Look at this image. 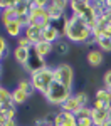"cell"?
Returning <instances> with one entry per match:
<instances>
[{
	"label": "cell",
	"instance_id": "1",
	"mask_svg": "<svg viewBox=\"0 0 111 126\" xmlns=\"http://www.w3.org/2000/svg\"><path fill=\"white\" fill-rule=\"evenodd\" d=\"M62 37L66 40H69L72 44H88L93 39V29L89 24H86L82 19L76 17L71 14L66 19L64 29H62Z\"/></svg>",
	"mask_w": 111,
	"mask_h": 126
},
{
	"label": "cell",
	"instance_id": "2",
	"mask_svg": "<svg viewBox=\"0 0 111 126\" xmlns=\"http://www.w3.org/2000/svg\"><path fill=\"white\" fill-rule=\"evenodd\" d=\"M69 9H71V14L82 19L86 24H89L91 29L96 25V22L99 19L98 12L94 9V3L93 2H88V0H72L69 2Z\"/></svg>",
	"mask_w": 111,
	"mask_h": 126
},
{
	"label": "cell",
	"instance_id": "3",
	"mask_svg": "<svg viewBox=\"0 0 111 126\" xmlns=\"http://www.w3.org/2000/svg\"><path fill=\"white\" fill-rule=\"evenodd\" d=\"M30 82H32V86L34 89L40 93L42 96L47 93V89L50 87V84L54 82V67H44L37 71V72H34V74H30Z\"/></svg>",
	"mask_w": 111,
	"mask_h": 126
},
{
	"label": "cell",
	"instance_id": "4",
	"mask_svg": "<svg viewBox=\"0 0 111 126\" xmlns=\"http://www.w3.org/2000/svg\"><path fill=\"white\" fill-rule=\"evenodd\" d=\"M71 94H72V89L66 87L64 84H61L57 81H54V82L50 84V87L47 89V93L44 94V97H46V101H47L49 104L61 108L66 99H69Z\"/></svg>",
	"mask_w": 111,
	"mask_h": 126
},
{
	"label": "cell",
	"instance_id": "5",
	"mask_svg": "<svg viewBox=\"0 0 111 126\" xmlns=\"http://www.w3.org/2000/svg\"><path fill=\"white\" fill-rule=\"evenodd\" d=\"M88 106H91L89 104V94H88L86 91H78V93H72V94L69 96V99H66V101L62 103L61 109L76 114L79 109L88 108Z\"/></svg>",
	"mask_w": 111,
	"mask_h": 126
},
{
	"label": "cell",
	"instance_id": "6",
	"mask_svg": "<svg viewBox=\"0 0 111 126\" xmlns=\"http://www.w3.org/2000/svg\"><path fill=\"white\" fill-rule=\"evenodd\" d=\"M52 24L47 9L44 7H30L29 17H27V25H34V27H39V29H46Z\"/></svg>",
	"mask_w": 111,
	"mask_h": 126
},
{
	"label": "cell",
	"instance_id": "7",
	"mask_svg": "<svg viewBox=\"0 0 111 126\" xmlns=\"http://www.w3.org/2000/svg\"><path fill=\"white\" fill-rule=\"evenodd\" d=\"M54 81H57L66 87L72 89L74 86V69L71 67L67 62H61L54 67Z\"/></svg>",
	"mask_w": 111,
	"mask_h": 126
},
{
	"label": "cell",
	"instance_id": "8",
	"mask_svg": "<svg viewBox=\"0 0 111 126\" xmlns=\"http://www.w3.org/2000/svg\"><path fill=\"white\" fill-rule=\"evenodd\" d=\"M69 7V2H64V0H52L47 3V12H49L52 22H61L64 20L66 15V9Z\"/></svg>",
	"mask_w": 111,
	"mask_h": 126
},
{
	"label": "cell",
	"instance_id": "9",
	"mask_svg": "<svg viewBox=\"0 0 111 126\" xmlns=\"http://www.w3.org/2000/svg\"><path fill=\"white\" fill-rule=\"evenodd\" d=\"M91 108L103 109V111H110V109H111V93L104 86L99 87V89H96V93H94V99H93Z\"/></svg>",
	"mask_w": 111,
	"mask_h": 126
},
{
	"label": "cell",
	"instance_id": "10",
	"mask_svg": "<svg viewBox=\"0 0 111 126\" xmlns=\"http://www.w3.org/2000/svg\"><path fill=\"white\" fill-rule=\"evenodd\" d=\"M44 67H47L46 59L40 57L39 54L32 49V50H30L29 59H27V62H25V66H24V69H25L29 74H34V72H37V71H40V69H44Z\"/></svg>",
	"mask_w": 111,
	"mask_h": 126
},
{
	"label": "cell",
	"instance_id": "11",
	"mask_svg": "<svg viewBox=\"0 0 111 126\" xmlns=\"http://www.w3.org/2000/svg\"><path fill=\"white\" fill-rule=\"evenodd\" d=\"M61 37H62V29H61L57 24H54V22L50 24L49 27L42 29V40H46V42L56 44Z\"/></svg>",
	"mask_w": 111,
	"mask_h": 126
},
{
	"label": "cell",
	"instance_id": "12",
	"mask_svg": "<svg viewBox=\"0 0 111 126\" xmlns=\"http://www.w3.org/2000/svg\"><path fill=\"white\" fill-rule=\"evenodd\" d=\"M54 126H78L76 125V116L72 113H67V111H62L59 109L56 114H54Z\"/></svg>",
	"mask_w": 111,
	"mask_h": 126
},
{
	"label": "cell",
	"instance_id": "13",
	"mask_svg": "<svg viewBox=\"0 0 111 126\" xmlns=\"http://www.w3.org/2000/svg\"><path fill=\"white\" fill-rule=\"evenodd\" d=\"M86 62L91 67H99L104 64V52L99 50L98 47H91L86 54Z\"/></svg>",
	"mask_w": 111,
	"mask_h": 126
},
{
	"label": "cell",
	"instance_id": "14",
	"mask_svg": "<svg viewBox=\"0 0 111 126\" xmlns=\"http://www.w3.org/2000/svg\"><path fill=\"white\" fill-rule=\"evenodd\" d=\"M3 29L9 34V37H14V39H19L24 35V29L25 25L20 24V22H9V24H3Z\"/></svg>",
	"mask_w": 111,
	"mask_h": 126
},
{
	"label": "cell",
	"instance_id": "15",
	"mask_svg": "<svg viewBox=\"0 0 111 126\" xmlns=\"http://www.w3.org/2000/svg\"><path fill=\"white\" fill-rule=\"evenodd\" d=\"M74 116H76V125L78 126H93V119H91V106L79 109Z\"/></svg>",
	"mask_w": 111,
	"mask_h": 126
},
{
	"label": "cell",
	"instance_id": "16",
	"mask_svg": "<svg viewBox=\"0 0 111 126\" xmlns=\"http://www.w3.org/2000/svg\"><path fill=\"white\" fill-rule=\"evenodd\" d=\"M34 50L39 54L40 57H49L50 54H54V44H50V42H46V40H39L37 44H34Z\"/></svg>",
	"mask_w": 111,
	"mask_h": 126
},
{
	"label": "cell",
	"instance_id": "17",
	"mask_svg": "<svg viewBox=\"0 0 111 126\" xmlns=\"http://www.w3.org/2000/svg\"><path fill=\"white\" fill-rule=\"evenodd\" d=\"M30 50H32V49H24V47H19V46H15V49L12 50L14 61L24 67V66H25V62H27V59H29V56H30Z\"/></svg>",
	"mask_w": 111,
	"mask_h": 126
},
{
	"label": "cell",
	"instance_id": "18",
	"mask_svg": "<svg viewBox=\"0 0 111 126\" xmlns=\"http://www.w3.org/2000/svg\"><path fill=\"white\" fill-rule=\"evenodd\" d=\"M91 119H93V126H104L108 121V111L91 108Z\"/></svg>",
	"mask_w": 111,
	"mask_h": 126
},
{
	"label": "cell",
	"instance_id": "19",
	"mask_svg": "<svg viewBox=\"0 0 111 126\" xmlns=\"http://www.w3.org/2000/svg\"><path fill=\"white\" fill-rule=\"evenodd\" d=\"M24 35H25L32 44H37L39 40H42V29L34 27V25H27V27L24 29Z\"/></svg>",
	"mask_w": 111,
	"mask_h": 126
},
{
	"label": "cell",
	"instance_id": "20",
	"mask_svg": "<svg viewBox=\"0 0 111 126\" xmlns=\"http://www.w3.org/2000/svg\"><path fill=\"white\" fill-rule=\"evenodd\" d=\"M29 97L30 96L27 94V93H24L20 87L15 86L14 89H12V104H14V106H22V104H25Z\"/></svg>",
	"mask_w": 111,
	"mask_h": 126
},
{
	"label": "cell",
	"instance_id": "21",
	"mask_svg": "<svg viewBox=\"0 0 111 126\" xmlns=\"http://www.w3.org/2000/svg\"><path fill=\"white\" fill-rule=\"evenodd\" d=\"M15 116H17V106H14L12 103L5 104V106H0V121L15 119Z\"/></svg>",
	"mask_w": 111,
	"mask_h": 126
},
{
	"label": "cell",
	"instance_id": "22",
	"mask_svg": "<svg viewBox=\"0 0 111 126\" xmlns=\"http://www.w3.org/2000/svg\"><path fill=\"white\" fill-rule=\"evenodd\" d=\"M54 54H57V56H67L69 54V40L66 39H59L56 44H54Z\"/></svg>",
	"mask_w": 111,
	"mask_h": 126
},
{
	"label": "cell",
	"instance_id": "23",
	"mask_svg": "<svg viewBox=\"0 0 111 126\" xmlns=\"http://www.w3.org/2000/svg\"><path fill=\"white\" fill-rule=\"evenodd\" d=\"M96 47L103 52H111V37H108V35L96 37Z\"/></svg>",
	"mask_w": 111,
	"mask_h": 126
},
{
	"label": "cell",
	"instance_id": "24",
	"mask_svg": "<svg viewBox=\"0 0 111 126\" xmlns=\"http://www.w3.org/2000/svg\"><path fill=\"white\" fill-rule=\"evenodd\" d=\"M12 103V89L0 86V106H5Z\"/></svg>",
	"mask_w": 111,
	"mask_h": 126
},
{
	"label": "cell",
	"instance_id": "25",
	"mask_svg": "<svg viewBox=\"0 0 111 126\" xmlns=\"http://www.w3.org/2000/svg\"><path fill=\"white\" fill-rule=\"evenodd\" d=\"M17 87H20L24 93H27L29 96H32L34 93H35V89L32 86V82H30V79H19V82H17Z\"/></svg>",
	"mask_w": 111,
	"mask_h": 126
},
{
	"label": "cell",
	"instance_id": "26",
	"mask_svg": "<svg viewBox=\"0 0 111 126\" xmlns=\"http://www.w3.org/2000/svg\"><path fill=\"white\" fill-rule=\"evenodd\" d=\"M7 52H9V42H7V39H5L3 35H0V64H2V61L5 59Z\"/></svg>",
	"mask_w": 111,
	"mask_h": 126
},
{
	"label": "cell",
	"instance_id": "27",
	"mask_svg": "<svg viewBox=\"0 0 111 126\" xmlns=\"http://www.w3.org/2000/svg\"><path fill=\"white\" fill-rule=\"evenodd\" d=\"M17 46H19V47H24V49H32L34 47V44H32L25 35H22V37L17 39Z\"/></svg>",
	"mask_w": 111,
	"mask_h": 126
},
{
	"label": "cell",
	"instance_id": "28",
	"mask_svg": "<svg viewBox=\"0 0 111 126\" xmlns=\"http://www.w3.org/2000/svg\"><path fill=\"white\" fill-rule=\"evenodd\" d=\"M34 126H54V123L52 121H49L47 118H39V119H35L34 121Z\"/></svg>",
	"mask_w": 111,
	"mask_h": 126
},
{
	"label": "cell",
	"instance_id": "29",
	"mask_svg": "<svg viewBox=\"0 0 111 126\" xmlns=\"http://www.w3.org/2000/svg\"><path fill=\"white\" fill-rule=\"evenodd\" d=\"M103 86L110 87L111 86V69H108L104 74H103Z\"/></svg>",
	"mask_w": 111,
	"mask_h": 126
},
{
	"label": "cell",
	"instance_id": "30",
	"mask_svg": "<svg viewBox=\"0 0 111 126\" xmlns=\"http://www.w3.org/2000/svg\"><path fill=\"white\" fill-rule=\"evenodd\" d=\"M0 126H19L15 119H5V121H0Z\"/></svg>",
	"mask_w": 111,
	"mask_h": 126
},
{
	"label": "cell",
	"instance_id": "31",
	"mask_svg": "<svg viewBox=\"0 0 111 126\" xmlns=\"http://www.w3.org/2000/svg\"><path fill=\"white\" fill-rule=\"evenodd\" d=\"M104 3H106V9L111 10V0H104Z\"/></svg>",
	"mask_w": 111,
	"mask_h": 126
},
{
	"label": "cell",
	"instance_id": "32",
	"mask_svg": "<svg viewBox=\"0 0 111 126\" xmlns=\"http://www.w3.org/2000/svg\"><path fill=\"white\" fill-rule=\"evenodd\" d=\"M108 119H110V121H111V109H110V111H108Z\"/></svg>",
	"mask_w": 111,
	"mask_h": 126
},
{
	"label": "cell",
	"instance_id": "33",
	"mask_svg": "<svg viewBox=\"0 0 111 126\" xmlns=\"http://www.w3.org/2000/svg\"><path fill=\"white\" fill-rule=\"evenodd\" d=\"M0 79H2V64H0Z\"/></svg>",
	"mask_w": 111,
	"mask_h": 126
},
{
	"label": "cell",
	"instance_id": "34",
	"mask_svg": "<svg viewBox=\"0 0 111 126\" xmlns=\"http://www.w3.org/2000/svg\"><path fill=\"white\" fill-rule=\"evenodd\" d=\"M106 89H108V91H110V93H111V86H110V87H106Z\"/></svg>",
	"mask_w": 111,
	"mask_h": 126
}]
</instances>
